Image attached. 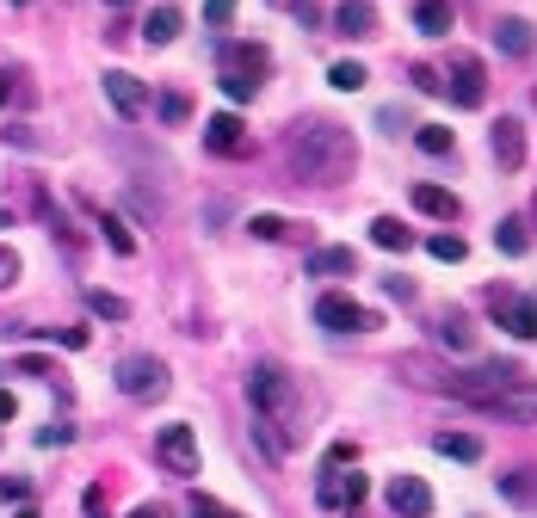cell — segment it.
Masks as SVG:
<instances>
[{"mask_svg":"<svg viewBox=\"0 0 537 518\" xmlns=\"http://www.w3.org/2000/svg\"><path fill=\"white\" fill-rule=\"evenodd\" d=\"M303 272L309 278H358V253L352 247H315Z\"/></svg>","mask_w":537,"mask_h":518,"instance_id":"2e32d148","label":"cell"},{"mask_svg":"<svg viewBox=\"0 0 537 518\" xmlns=\"http://www.w3.org/2000/svg\"><path fill=\"white\" fill-rule=\"evenodd\" d=\"M192 118V99L186 93H161V124H186Z\"/></svg>","mask_w":537,"mask_h":518,"instance_id":"1f68e13d","label":"cell"},{"mask_svg":"<svg viewBox=\"0 0 537 518\" xmlns=\"http://www.w3.org/2000/svg\"><path fill=\"white\" fill-rule=\"evenodd\" d=\"M488 148H494L500 173H519V167H525V124H519V118H500L494 136H488Z\"/></svg>","mask_w":537,"mask_h":518,"instance_id":"5bb4252c","label":"cell"},{"mask_svg":"<svg viewBox=\"0 0 537 518\" xmlns=\"http://www.w3.org/2000/svg\"><path fill=\"white\" fill-rule=\"evenodd\" d=\"M433 451H439V457H457V463H482V438H476V432H439Z\"/></svg>","mask_w":537,"mask_h":518,"instance_id":"7402d4cb","label":"cell"},{"mask_svg":"<svg viewBox=\"0 0 537 518\" xmlns=\"http://www.w3.org/2000/svg\"><path fill=\"white\" fill-rule=\"evenodd\" d=\"M204 148H210V155H247V124L235 118V111L204 118Z\"/></svg>","mask_w":537,"mask_h":518,"instance_id":"4fadbf2b","label":"cell"},{"mask_svg":"<svg viewBox=\"0 0 537 518\" xmlns=\"http://www.w3.org/2000/svg\"><path fill=\"white\" fill-rule=\"evenodd\" d=\"M445 389H451L457 401L482 407V414H500V420H537V383L525 377L519 364H476L470 377H457V370H451Z\"/></svg>","mask_w":537,"mask_h":518,"instance_id":"3957f363","label":"cell"},{"mask_svg":"<svg viewBox=\"0 0 537 518\" xmlns=\"http://www.w3.org/2000/svg\"><path fill=\"white\" fill-rule=\"evenodd\" d=\"M192 518H241V512H229L223 500H210V494H192Z\"/></svg>","mask_w":537,"mask_h":518,"instance_id":"d6a6232c","label":"cell"},{"mask_svg":"<svg viewBox=\"0 0 537 518\" xmlns=\"http://www.w3.org/2000/svg\"><path fill=\"white\" fill-rule=\"evenodd\" d=\"M488 303H494L500 327H507L513 340H537V296H513V290H494Z\"/></svg>","mask_w":537,"mask_h":518,"instance_id":"8fae6325","label":"cell"},{"mask_svg":"<svg viewBox=\"0 0 537 518\" xmlns=\"http://www.w3.org/2000/svg\"><path fill=\"white\" fill-rule=\"evenodd\" d=\"M112 7H130V0H112Z\"/></svg>","mask_w":537,"mask_h":518,"instance_id":"7dc6e473","label":"cell"},{"mask_svg":"<svg viewBox=\"0 0 537 518\" xmlns=\"http://www.w3.org/2000/svg\"><path fill=\"white\" fill-rule=\"evenodd\" d=\"M396 377H408V383H420V389H445L451 370H445L439 358H426V352H402V358H396Z\"/></svg>","mask_w":537,"mask_h":518,"instance_id":"9a60e30c","label":"cell"},{"mask_svg":"<svg viewBox=\"0 0 537 518\" xmlns=\"http://www.w3.org/2000/svg\"><path fill=\"white\" fill-rule=\"evenodd\" d=\"M414 31L451 37V0H414Z\"/></svg>","mask_w":537,"mask_h":518,"instance_id":"44dd1931","label":"cell"},{"mask_svg":"<svg viewBox=\"0 0 537 518\" xmlns=\"http://www.w3.org/2000/svg\"><path fill=\"white\" fill-rule=\"evenodd\" d=\"M328 81H334L340 93H358V87L371 81V68H365V62H334V68H328Z\"/></svg>","mask_w":537,"mask_h":518,"instance_id":"83f0119b","label":"cell"},{"mask_svg":"<svg viewBox=\"0 0 537 518\" xmlns=\"http://www.w3.org/2000/svg\"><path fill=\"white\" fill-rule=\"evenodd\" d=\"M284 167L309 185H340L352 167H358V142L346 124H328V118H309L284 136Z\"/></svg>","mask_w":537,"mask_h":518,"instance_id":"6da1fadb","label":"cell"},{"mask_svg":"<svg viewBox=\"0 0 537 518\" xmlns=\"http://www.w3.org/2000/svg\"><path fill=\"white\" fill-rule=\"evenodd\" d=\"M266 68H272L266 44H229V50H223V68H217V81H223V93L241 105V99L260 93V74H266Z\"/></svg>","mask_w":537,"mask_h":518,"instance_id":"277c9868","label":"cell"},{"mask_svg":"<svg viewBox=\"0 0 537 518\" xmlns=\"http://www.w3.org/2000/svg\"><path fill=\"white\" fill-rule=\"evenodd\" d=\"M383 500H389V512H396V518H426V512H433V488H426L420 475H396L383 488Z\"/></svg>","mask_w":537,"mask_h":518,"instance_id":"7c38bea8","label":"cell"},{"mask_svg":"<svg viewBox=\"0 0 537 518\" xmlns=\"http://www.w3.org/2000/svg\"><path fill=\"white\" fill-rule=\"evenodd\" d=\"M377 124H383V130H396V136H402V130H414V118H408L402 105H383V118H377Z\"/></svg>","mask_w":537,"mask_h":518,"instance_id":"d590c367","label":"cell"},{"mask_svg":"<svg viewBox=\"0 0 537 518\" xmlns=\"http://www.w3.org/2000/svg\"><path fill=\"white\" fill-rule=\"evenodd\" d=\"M494 44L507 50V56H531V25L525 19H500L494 25Z\"/></svg>","mask_w":537,"mask_h":518,"instance_id":"d4e9b609","label":"cell"},{"mask_svg":"<svg viewBox=\"0 0 537 518\" xmlns=\"http://www.w3.org/2000/svg\"><path fill=\"white\" fill-rule=\"evenodd\" d=\"M0 105H7V74H0Z\"/></svg>","mask_w":537,"mask_h":518,"instance_id":"f6af8a7d","label":"cell"},{"mask_svg":"<svg viewBox=\"0 0 537 518\" xmlns=\"http://www.w3.org/2000/svg\"><path fill=\"white\" fill-rule=\"evenodd\" d=\"M426 253H433V259H445V266H457V259L470 253V241H463V235H451V229H445V235H433V241H426Z\"/></svg>","mask_w":537,"mask_h":518,"instance_id":"4dcf8cb0","label":"cell"},{"mask_svg":"<svg viewBox=\"0 0 537 518\" xmlns=\"http://www.w3.org/2000/svg\"><path fill=\"white\" fill-rule=\"evenodd\" d=\"M315 327L358 333V327H371V309L358 303V296H346V290H328V296H315Z\"/></svg>","mask_w":537,"mask_h":518,"instance_id":"ba28073f","label":"cell"},{"mask_svg":"<svg viewBox=\"0 0 537 518\" xmlns=\"http://www.w3.org/2000/svg\"><path fill=\"white\" fill-rule=\"evenodd\" d=\"M19 518H38V512H31V506H25V512H19Z\"/></svg>","mask_w":537,"mask_h":518,"instance_id":"bcb514c9","label":"cell"},{"mask_svg":"<svg viewBox=\"0 0 537 518\" xmlns=\"http://www.w3.org/2000/svg\"><path fill=\"white\" fill-rule=\"evenodd\" d=\"M247 229H254L260 241H278L284 229H291V222H284V216H254V222H247Z\"/></svg>","mask_w":537,"mask_h":518,"instance_id":"836d02e7","label":"cell"},{"mask_svg":"<svg viewBox=\"0 0 537 518\" xmlns=\"http://www.w3.org/2000/svg\"><path fill=\"white\" fill-rule=\"evenodd\" d=\"M433 327H439V346H451V352H476V327H470V315H463V309L433 315Z\"/></svg>","mask_w":537,"mask_h":518,"instance_id":"ac0fdd59","label":"cell"},{"mask_svg":"<svg viewBox=\"0 0 537 518\" xmlns=\"http://www.w3.org/2000/svg\"><path fill=\"white\" fill-rule=\"evenodd\" d=\"M87 309L105 315V321H130V303H124V296H112V290H87Z\"/></svg>","mask_w":537,"mask_h":518,"instance_id":"f1b7e54d","label":"cell"},{"mask_svg":"<svg viewBox=\"0 0 537 518\" xmlns=\"http://www.w3.org/2000/svg\"><path fill=\"white\" fill-rule=\"evenodd\" d=\"M130 518H167V512H161V506H136Z\"/></svg>","mask_w":537,"mask_h":518,"instance_id":"ee69618b","label":"cell"},{"mask_svg":"<svg viewBox=\"0 0 537 518\" xmlns=\"http://www.w3.org/2000/svg\"><path fill=\"white\" fill-rule=\"evenodd\" d=\"M81 512H87V518H112V512H105V488H87V494H81Z\"/></svg>","mask_w":537,"mask_h":518,"instance_id":"ab89813d","label":"cell"},{"mask_svg":"<svg viewBox=\"0 0 537 518\" xmlns=\"http://www.w3.org/2000/svg\"><path fill=\"white\" fill-rule=\"evenodd\" d=\"M439 81H445V93L457 99V105H482L488 99V68H482V56H470V50H451V68L439 74Z\"/></svg>","mask_w":537,"mask_h":518,"instance_id":"8992f818","label":"cell"},{"mask_svg":"<svg viewBox=\"0 0 537 518\" xmlns=\"http://www.w3.org/2000/svg\"><path fill=\"white\" fill-rule=\"evenodd\" d=\"M99 87H105V99H112L118 118H142V111H149V87H142L130 68H105Z\"/></svg>","mask_w":537,"mask_h":518,"instance_id":"30bf717a","label":"cell"},{"mask_svg":"<svg viewBox=\"0 0 537 518\" xmlns=\"http://www.w3.org/2000/svg\"><path fill=\"white\" fill-rule=\"evenodd\" d=\"M414 210L420 216H439V222H457L463 216V198L445 192V185H414Z\"/></svg>","mask_w":537,"mask_h":518,"instance_id":"e0dca14e","label":"cell"},{"mask_svg":"<svg viewBox=\"0 0 537 518\" xmlns=\"http://www.w3.org/2000/svg\"><path fill=\"white\" fill-rule=\"evenodd\" d=\"M179 25H186V13H179V7H149V19H142V44H173V37H179Z\"/></svg>","mask_w":537,"mask_h":518,"instance_id":"ffe728a7","label":"cell"},{"mask_svg":"<svg viewBox=\"0 0 537 518\" xmlns=\"http://www.w3.org/2000/svg\"><path fill=\"white\" fill-rule=\"evenodd\" d=\"M494 247L519 259V253L531 247V235H525V216H507V222H500V229H494Z\"/></svg>","mask_w":537,"mask_h":518,"instance_id":"484cf974","label":"cell"},{"mask_svg":"<svg viewBox=\"0 0 537 518\" xmlns=\"http://www.w3.org/2000/svg\"><path fill=\"white\" fill-rule=\"evenodd\" d=\"M500 494H507V500H513V506H525V500H531V494H537V469H513V475H507V481H500Z\"/></svg>","mask_w":537,"mask_h":518,"instance_id":"f546056e","label":"cell"},{"mask_svg":"<svg viewBox=\"0 0 537 518\" xmlns=\"http://www.w3.org/2000/svg\"><path fill=\"white\" fill-rule=\"evenodd\" d=\"M68 438H75V426H44L38 432V444H68Z\"/></svg>","mask_w":537,"mask_h":518,"instance_id":"b9f144b4","label":"cell"},{"mask_svg":"<svg viewBox=\"0 0 537 518\" xmlns=\"http://www.w3.org/2000/svg\"><path fill=\"white\" fill-rule=\"evenodd\" d=\"M13 414H19V401H13L7 389H0V420H13Z\"/></svg>","mask_w":537,"mask_h":518,"instance_id":"7bdbcfd3","label":"cell"},{"mask_svg":"<svg viewBox=\"0 0 537 518\" xmlns=\"http://www.w3.org/2000/svg\"><path fill=\"white\" fill-rule=\"evenodd\" d=\"M247 401H254V414H260V438H266V451L272 457H284L297 444V426H303V389H297V377L284 364H254L247 370Z\"/></svg>","mask_w":537,"mask_h":518,"instance_id":"7a4b0ae2","label":"cell"},{"mask_svg":"<svg viewBox=\"0 0 537 518\" xmlns=\"http://www.w3.org/2000/svg\"><path fill=\"white\" fill-rule=\"evenodd\" d=\"M365 494H371V481L365 475H346V469H321V506L328 512H358L365 506Z\"/></svg>","mask_w":537,"mask_h":518,"instance_id":"9c48e42d","label":"cell"},{"mask_svg":"<svg viewBox=\"0 0 537 518\" xmlns=\"http://www.w3.org/2000/svg\"><path fill=\"white\" fill-rule=\"evenodd\" d=\"M371 241H377L383 253H408V247H414V235L402 229V216H377V222H371Z\"/></svg>","mask_w":537,"mask_h":518,"instance_id":"cb8c5ba5","label":"cell"},{"mask_svg":"<svg viewBox=\"0 0 537 518\" xmlns=\"http://www.w3.org/2000/svg\"><path fill=\"white\" fill-rule=\"evenodd\" d=\"M414 87H420V93H445V81H439V68H426V62L414 68Z\"/></svg>","mask_w":537,"mask_h":518,"instance_id":"f35d334b","label":"cell"},{"mask_svg":"<svg viewBox=\"0 0 537 518\" xmlns=\"http://www.w3.org/2000/svg\"><path fill=\"white\" fill-rule=\"evenodd\" d=\"M334 25H340L346 37H377V7H371V0H340V7H334Z\"/></svg>","mask_w":537,"mask_h":518,"instance_id":"d6986e66","label":"cell"},{"mask_svg":"<svg viewBox=\"0 0 537 518\" xmlns=\"http://www.w3.org/2000/svg\"><path fill=\"white\" fill-rule=\"evenodd\" d=\"M229 19H235V0H204V25H217V31H223Z\"/></svg>","mask_w":537,"mask_h":518,"instance_id":"e575fe53","label":"cell"},{"mask_svg":"<svg viewBox=\"0 0 537 518\" xmlns=\"http://www.w3.org/2000/svg\"><path fill=\"white\" fill-rule=\"evenodd\" d=\"M19 7H25V0H19Z\"/></svg>","mask_w":537,"mask_h":518,"instance_id":"c3c4849f","label":"cell"},{"mask_svg":"<svg viewBox=\"0 0 537 518\" xmlns=\"http://www.w3.org/2000/svg\"><path fill=\"white\" fill-rule=\"evenodd\" d=\"M25 494H31L25 475H0V500H25Z\"/></svg>","mask_w":537,"mask_h":518,"instance_id":"74e56055","label":"cell"},{"mask_svg":"<svg viewBox=\"0 0 537 518\" xmlns=\"http://www.w3.org/2000/svg\"><path fill=\"white\" fill-rule=\"evenodd\" d=\"M155 463H161L167 475H198V432H192L186 420L161 426V432H155Z\"/></svg>","mask_w":537,"mask_h":518,"instance_id":"52a82bcc","label":"cell"},{"mask_svg":"<svg viewBox=\"0 0 537 518\" xmlns=\"http://www.w3.org/2000/svg\"><path fill=\"white\" fill-rule=\"evenodd\" d=\"M7 284H19V253L0 247V290H7Z\"/></svg>","mask_w":537,"mask_h":518,"instance_id":"8d00e7d4","label":"cell"},{"mask_svg":"<svg viewBox=\"0 0 537 518\" xmlns=\"http://www.w3.org/2000/svg\"><path fill=\"white\" fill-rule=\"evenodd\" d=\"M383 296H396V303H414V284H408V278H383Z\"/></svg>","mask_w":537,"mask_h":518,"instance_id":"60d3db41","label":"cell"},{"mask_svg":"<svg viewBox=\"0 0 537 518\" xmlns=\"http://www.w3.org/2000/svg\"><path fill=\"white\" fill-rule=\"evenodd\" d=\"M414 142L426 148V155H451V148H457V136L445 124H414Z\"/></svg>","mask_w":537,"mask_h":518,"instance_id":"4316f807","label":"cell"},{"mask_svg":"<svg viewBox=\"0 0 537 518\" xmlns=\"http://www.w3.org/2000/svg\"><path fill=\"white\" fill-rule=\"evenodd\" d=\"M87 216H93V222H99V235H105V241H112V253H124V259H130V253H136V235H130V229H124V222H118V216H112V210H99V204H87Z\"/></svg>","mask_w":537,"mask_h":518,"instance_id":"603a6c76","label":"cell"},{"mask_svg":"<svg viewBox=\"0 0 537 518\" xmlns=\"http://www.w3.org/2000/svg\"><path fill=\"white\" fill-rule=\"evenodd\" d=\"M118 389L130 401H161L173 389V377H167V364L155 352H130V358H118Z\"/></svg>","mask_w":537,"mask_h":518,"instance_id":"5b68a950","label":"cell"}]
</instances>
